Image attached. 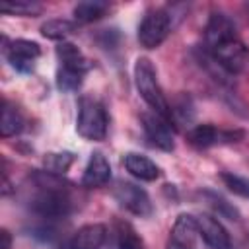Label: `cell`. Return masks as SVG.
I'll list each match as a JSON object with an SVG mask.
<instances>
[{
  "mask_svg": "<svg viewBox=\"0 0 249 249\" xmlns=\"http://www.w3.org/2000/svg\"><path fill=\"white\" fill-rule=\"evenodd\" d=\"M2 241H4L2 249H12V237H10V233L6 230H2Z\"/></svg>",
  "mask_w": 249,
  "mask_h": 249,
  "instance_id": "cell-27",
  "label": "cell"
},
{
  "mask_svg": "<svg viewBox=\"0 0 249 249\" xmlns=\"http://www.w3.org/2000/svg\"><path fill=\"white\" fill-rule=\"evenodd\" d=\"M237 249H249V237H245L241 243H239V247Z\"/></svg>",
  "mask_w": 249,
  "mask_h": 249,
  "instance_id": "cell-29",
  "label": "cell"
},
{
  "mask_svg": "<svg viewBox=\"0 0 249 249\" xmlns=\"http://www.w3.org/2000/svg\"><path fill=\"white\" fill-rule=\"evenodd\" d=\"M23 115L19 113V109L10 103L8 99L2 101V119H0V134L4 138H10V136H16L23 130Z\"/></svg>",
  "mask_w": 249,
  "mask_h": 249,
  "instance_id": "cell-18",
  "label": "cell"
},
{
  "mask_svg": "<svg viewBox=\"0 0 249 249\" xmlns=\"http://www.w3.org/2000/svg\"><path fill=\"white\" fill-rule=\"evenodd\" d=\"M0 10L4 14H14V16H39L43 8L29 0H14V2H2Z\"/></svg>",
  "mask_w": 249,
  "mask_h": 249,
  "instance_id": "cell-25",
  "label": "cell"
},
{
  "mask_svg": "<svg viewBox=\"0 0 249 249\" xmlns=\"http://www.w3.org/2000/svg\"><path fill=\"white\" fill-rule=\"evenodd\" d=\"M86 72L76 70V68H68V66H58L56 70V88L60 91H76L82 82H84Z\"/></svg>",
  "mask_w": 249,
  "mask_h": 249,
  "instance_id": "cell-22",
  "label": "cell"
},
{
  "mask_svg": "<svg viewBox=\"0 0 249 249\" xmlns=\"http://www.w3.org/2000/svg\"><path fill=\"white\" fill-rule=\"evenodd\" d=\"M165 249H195V247H187V245H181V243H177V241L169 239V241H167V247H165Z\"/></svg>",
  "mask_w": 249,
  "mask_h": 249,
  "instance_id": "cell-28",
  "label": "cell"
},
{
  "mask_svg": "<svg viewBox=\"0 0 249 249\" xmlns=\"http://www.w3.org/2000/svg\"><path fill=\"white\" fill-rule=\"evenodd\" d=\"M56 58H58V66H68V68H76L88 74V70L91 68L89 60L84 56V53L74 45V43H58L56 47Z\"/></svg>",
  "mask_w": 249,
  "mask_h": 249,
  "instance_id": "cell-17",
  "label": "cell"
},
{
  "mask_svg": "<svg viewBox=\"0 0 249 249\" xmlns=\"http://www.w3.org/2000/svg\"><path fill=\"white\" fill-rule=\"evenodd\" d=\"M74 160H76V156L72 152H49L43 156V167L49 173L64 175L70 169V165L74 163Z\"/></svg>",
  "mask_w": 249,
  "mask_h": 249,
  "instance_id": "cell-21",
  "label": "cell"
},
{
  "mask_svg": "<svg viewBox=\"0 0 249 249\" xmlns=\"http://www.w3.org/2000/svg\"><path fill=\"white\" fill-rule=\"evenodd\" d=\"M113 196L115 200L124 208L128 210L130 214L134 216H150L154 206H152V200H150V195L136 183H130V181H117L115 187H113Z\"/></svg>",
  "mask_w": 249,
  "mask_h": 249,
  "instance_id": "cell-6",
  "label": "cell"
},
{
  "mask_svg": "<svg viewBox=\"0 0 249 249\" xmlns=\"http://www.w3.org/2000/svg\"><path fill=\"white\" fill-rule=\"evenodd\" d=\"M243 136H245L243 130H220L214 124H196L187 132V142L198 150H204L216 144L239 142Z\"/></svg>",
  "mask_w": 249,
  "mask_h": 249,
  "instance_id": "cell-8",
  "label": "cell"
},
{
  "mask_svg": "<svg viewBox=\"0 0 249 249\" xmlns=\"http://www.w3.org/2000/svg\"><path fill=\"white\" fill-rule=\"evenodd\" d=\"M220 179L224 181V185H226L233 195L243 196V198H249V179H247V177H241V175L224 171V173L220 175Z\"/></svg>",
  "mask_w": 249,
  "mask_h": 249,
  "instance_id": "cell-26",
  "label": "cell"
},
{
  "mask_svg": "<svg viewBox=\"0 0 249 249\" xmlns=\"http://www.w3.org/2000/svg\"><path fill=\"white\" fill-rule=\"evenodd\" d=\"M231 37H237L235 23L222 12H212L204 25V49H212Z\"/></svg>",
  "mask_w": 249,
  "mask_h": 249,
  "instance_id": "cell-10",
  "label": "cell"
},
{
  "mask_svg": "<svg viewBox=\"0 0 249 249\" xmlns=\"http://www.w3.org/2000/svg\"><path fill=\"white\" fill-rule=\"evenodd\" d=\"M171 109V123L173 124H183V123H191L193 117H195V105H193V99L183 93L175 99L173 105H169Z\"/></svg>",
  "mask_w": 249,
  "mask_h": 249,
  "instance_id": "cell-23",
  "label": "cell"
},
{
  "mask_svg": "<svg viewBox=\"0 0 249 249\" xmlns=\"http://www.w3.org/2000/svg\"><path fill=\"white\" fill-rule=\"evenodd\" d=\"M173 23H171V16L167 14V10L163 8H156L146 12V16L142 18L140 25H138V43L152 51L158 49L169 35Z\"/></svg>",
  "mask_w": 249,
  "mask_h": 249,
  "instance_id": "cell-5",
  "label": "cell"
},
{
  "mask_svg": "<svg viewBox=\"0 0 249 249\" xmlns=\"http://www.w3.org/2000/svg\"><path fill=\"white\" fill-rule=\"evenodd\" d=\"M140 121H142L144 134H146V138L150 140L152 146H156V148H160L163 152H171L175 148L173 130H171V123L169 121H165L163 117H160L154 111L142 113Z\"/></svg>",
  "mask_w": 249,
  "mask_h": 249,
  "instance_id": "cell-9",
  "label": "cell"
},
{
  "mask_svg": "<svg viewBox=\"0 0 249 249\" xmlns=\"http://www.w3.org/2000/svg\"><path fill=\"white\" fill-rule=\"evenodd\" d=\"M109 10V4L107 2H99V0H86V2H80L76 4L74 8V18L76 21L80 23H91V21H97L99 18H103Z\"/></svg>",
  "mask_w": 249,
  "mask_h": 249,
  "instance_id": "cell-20",
  "label": "cell"
},
{
  "mask_svg": "<svg viewBox=\"0 0 249 249\" xmlns=\"http://www.w3.org/2000/svg\"><path fill=\"white\" fill-rule=\"evenodd\" d=\"M31 183L35 189L29 196V208L37 216L45 220H58L72 212V183L62 175L33 171Z\"/></svg>",
  "mask_w": 249,
  "mask_h": 249,
  "instance_id": "cell-1",
  "label": "cell"
},
{
  "mask_svg": "<svg viewBox=\"0 0 249 249\" xmlns=\"http://www.w3.org/2000/svg\"><path fill=\"white\" fill-rule=\"evenodd\" d=\"M107 111L101 101L91 95H82L78 101V115H76V130L82 138L91 142H101L107 136Z\"/></svg>",
  "mask_w": 249,
  "mask_h": 249,
  "instance_id": "cell-3",
  "label": "cell"
},
{
  "mask_svg": "<svg viewBox=\"0 0 249 249\" xmlns=\"http://www.w3.org/2000/svg\"><path fill=\"white\" fill-rule=\"evenodd\" d=\"M123 163H124V169H126L132 177H136V179H140V181H156V179L161 175L160 167H158L148 156L138 154V152H128V154H124Z\"/></svg>",
  "mask_w": 249,
  "mask_h": 249,
  "instance_id": "cell-14",
  "label": "cell"
},
{
  "mask_svg": "<svg viewBox=\"0 0 249 249\" xmlns=\"http://www.w3.org/2000/svg\"><path fill=\"white\" fill-rule=\"evenodd\" d=\"M111 179V163L109 160L101 154V152H93L86 169H84V175H82V187L86 189H97V187H103L107 185Z\"/></svg>",
  "mask_w": 249,
  "mask_h": 249,
  "instance_id": "cell-13",
  "label": "cell"
},
{
  "mask_svg": "<svg viewBox=\"0 0 249 249\" xmlns=\"http://www.w3.org/2000/svg\"><path fill=\"white\" fill-rule=\"evenodd\" d=\"M41 35L51 39V41H60L64 43L74 31H76V23L70 19H62V18H54V19H47L41 25Z\"/></svg>",
  "mask_w": 249,
  "mask_h": 249,
  "instance_id": "cell-19",
  "label": "cell"
},
{
  "mask_svg": "<svg viewBox=\"0 0 249 249\" xmlns=\"http://www.w3.org/2000/svg\"><path fill=\"white\" fill-rule=\"evenodd\" d=\"M196 224H198V235L204 239V243L210 249H231L230 233L216 216L200 214L196 216Z\"/></svg>",
  "mask_w": 249,
  "mask_h": 249,
  "instance_id": "cell-11",
  "label": "cell"
},
{
  "mask_svg": "<svg viewBox=\"0 0 249 249\" xmlns=\"http://www.w3.org/2000/svg\"><path fill=\"white\" fill-rule=\"evenodd\" d=\"M198 237V224H196V216L193 214H179L173 228H171V235L169 239L187 245V247H195V241Z\"/></svg>",
  "mask_w": 249,
  "mask_h": 249,
  "instance_id": "cell-15",
  "label": "cell"
},
{
  "mask_svg": "<svg viewBox=\"0 0 249 249\" xmlns=\"http://www.w3.org/2000/svg\"><path fill=\"white\" fill-rule=\"evenodd\" d=\"M109 235L113 239V249H144L142 237L124 220H117Z\"/></svg>",
  "mask_w": 249,
  "mask_h": 249,
  "instance_id": "cell-16",
  "label": "cell"
},
{
  "mask_svg": "<svg viewBox=\"0 0 249 249\" xmlns=\"http://www.w3.org/2000/svg\"><path fill=\"white\" fill-rule=\"evenodd\" d=\"M204 196L208 198L210 206L218 212V216H224L228 220H239V210L231 202H228L224 196H220V195H216L212 191H204Z\"/></svg>",
  "mask_w": 249,
  "mask_h": 249,
  "instance_id": "cell-24",
  "label": "cell"
},
{
  "mask_svg": "<svg viewBox=\"0 0 249 249\" xmlns=\"http://www.w3.org/2000/svg\"><path fill=\"white\" fill-rule=\"evenodd\" d=\"M134 86H136L140 97L146 101V105L154 113H158L160 117H163L165 121L171 123L169 103H167V99L160 88L156 68L148 56H138L134 62ZM171 126H173V123H171Z\"/></svg>",
  "mask_w": 249,
  "mask_h": 249,
  "instance_id": "cell-2",
  "label": "cell"
},
{
  "mask_svg": "<svg viewBox=\"0 0 249 249\" xmlns=\"http://www.w3.org/2000/svg\"><path fill=\"white\" fill-rule=\"evenodd\" d=\"M4 56L12 68L21 74H27L35 68V60L41 56V47L29 39H14L8 41L4 37Z\"/></svg>",
  "mask_w": 249,
  "mask_h": 249,
  "instance_id": "cell-7",
  "label": "cell"
},
{
  "mask_svg": "<svg viewBox=\"0 0 249 249\" xmlns=\"http://www.w3.org/2000/svg\"><path fill=\"white\" fill-rule=\"evenodd\" d=\"M107 239V228L103 224H86L68 237L60 249H101Z\"/></svg>",
  "mask_w": 249,
  "mask_h": 249,
  "instance_id": "cell-12",
  "label": "cell"
},
{
  "mask_svg": "<svg viewBox=\"0 0 249 249\" xmlns=\"http://www.w3.org/2000/svg\"><path fill=\"white\" fill-rule=\"evenodd\" d=\"M214 60L231 76L247 74L249 72V47L237 37H231L212 49H206Z\"/></svg>",
  "mask_w": 249,
  "mask_h": 249,
  "instance_id": "cell-4",
  "label": "cell"
}]
</instances>
